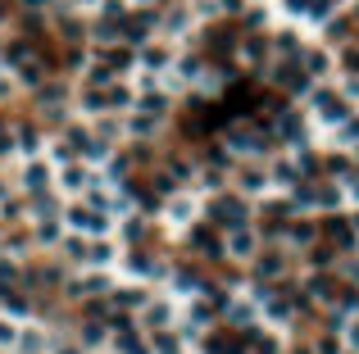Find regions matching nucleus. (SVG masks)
Returning <instances> with one entry per match:
<instances>
[{
	"mask_svg": "<svg viewBox=\"0 0 359 354\" xmlns=\"http://www.w3.org/2000/svg\"><path fill=\"white\" fill-rule=\"evenodd\" d=\"M314 105L323 109V118H332V123H346L350 118V109H346V100H337V96H327V91H318L314 96Z\"/></svg>",
	"mask_w": 359,
	"mask_h": 354,
	"instance_id": "obj_1",
	"label": "nucleus"
},
{
	"mask_svg": "<svg viewBox=\"0 0 359 354\" xmlns=\"http://www.w3.org/2000/svg\"><path fill=\"white\" fill-rule=\"evenodd\" d=\"M68 218H73V223H77V227H87V232H105V223H109V218H105V214H100V218H96V214H87V209H73V214H68Z\"/></svg>",
	"mask_w": 359,
	"mask_h": 354,
	"instance_id": "obj_2",
	"label": "nucleus"
},
{
	"mask_svg": "<svg viewBox=\"0 0 359 354\" xmlns=\"http://www.w3.org/2000/svg\"><path fill=\"white\" fill-rule=\"evenodd\" d=\"M232 255H246V259H251L255 255V236H237V241H232Z\"/></svg>",
	"mask_w": 359,
	"mask_h": 354,
	"instance_id": "obj_3",
	"label": "nucleus"
},
{
	"mask_svg": "<svg viewBox=\"0 0 359 354\" xmlns=\"http://www.w3.org/2000/svg\"><path fill=\"white\" fill-rule=\"evenodd\" d=\"M137 109H146V114H164V100H159V96H146Z\"/></svg>",
	"mask_w": 359,
	"mask_h": 354,
	"instance_id": "obj_4",
	"label": "nucleus"
},
{
	"mask_svg": "<svg viewBox=\"0 0 359 354\" xmlns=\"http://www.w3.org/2000/svg\"><path fill=\"white\" fill-rule=\"evenodd\" d=\"M28 186H32V191H37V186H46V168H28Z\"/></svg>",
	"mask_w": 359,
	"mask_h": 354,
	"instance_id": "obj_5",
	"label": "nucleus"
},
{
	"mask_svg": "<svg viewBox=\"0 0 359 354\" xmlns=\"http://www.w3.org/2000/svg\"><path fill=\"white\" fill-rule=\"evenodd\" d=\"M273 177H278V182H295V168H291V164H278V173H273Z\"/></svg>",
	"mask_w": 359,
	"mask_h": 354,
	"instance_id": "obj_6",
	"label": "nucleus"
},
{
	"mask_svg": "<svg viewBox=\"0 0 359 354\" xmlns=\"http://www.w3.org/2000/svg\"><path fill=\"white\" fill-rule=\"evenodd\" d=\"M305 64H309V73H323L327 59H323V55H305Z\"/></svg>",
	"mask_w": 359,
	"mask_h": 354,
	"instance_id": "obj_7",
	"label": "nucleus"
},
{
	"mask_svg": "<svg viewBox=\"0 0 359 354\" xmlns=\"http://www.w3.org/2000/svg\"><path fill=\"white\" fill-rule=\"evenodd\" d=\"M64 186H82V168H68L64 173Z\"/></svg>",
	"mask_w": 359,
	"mask_h": 354,
	"instance_id": "obj_8",
	"label": "nucleus"
},
{
	"mask_svg": "<svg viewBox=\"0 0 359 354\" xmlns=\"http://www.w3.org/2000/svg\"><path fill=\"white\" fill-rule=\"evenodd\" d=\"M346 146H359V123H346Z\"/></svg>",
	"mask_w": 359,
	"mask_h": 354,
	"instance_id": "obj_9",
	"label": "nucleus"
},
{
	"mask_svg": "<svg viewBox=\"0 0 359 354\" xmlns=\"http://www.w3.org/2000/svg\"><path fill=\"white\" fill-rule=\"evenodd\" d=\"M346 96H350V100L359 96V77H350V82H346Z\"/></svg>",
	"mask_w": 359,
	"mask_h": 354,
	"instance_id": "obj_10",
	"label": "nucleus"
},
{
	"mask_svg": "<svg viewBox=\"0 0 359 354\" xmlns=\"http://www.w3.org/2000/svg\"><path fill=\"white\" fill-rule=\"evenodd\" d=\"M123 354H151V350H146V345H132V341H128V345H123Z\"/></svg>",
	"mask_w": 359,
	"mask_h": 354,
	"instance_id": "obj_11",
	"label": "nucleus"
},
{
	"mask_svg": "<svg viewBox=\"0 0 359 354\" xmlns=\"http://www.w3.org/2000/svg\"><path fill=\"white\" fill-rule=\"evenodd\" d=\"M5 91H10V86H5V77H0V96H5Z\"/></svg>",
	"mask_w": 359,
	"mask_h": 354,
	"instance_id": "obj_12",
	"label": "nucleus"
},
{
	"mask_svg": "<svg viewBox=\"0 0 359 354\" xmlns=\"http://www.w3.org/2000/svg\"><path fill=\"white\" fill-rule=\"evenodd\" d=\"M23 5H32V10H37V5H41V0H23Z\"/></svg>",
	"mask_w": 359,
	"mask_h": 354,
	"instance_id": "obj_13",
	"label": "nucleus"
},
{
	"mask_svg": "<svg viewBox=\"0 0 359 354\" xmlns=\"http://www.w3.org/2000/svg\"><path fill=\"white\" fill-rule=\"evenodd\" d=\"M64 354H77V350H64Z\"/></svg>",
	"mask_w": 359,
	"mask_h": 354,
	"instance_id": "obj_14",
	"label": "nucleus"
},
{
	"mask_svg": "<svg viewBox=\"0 0 359 354\" xmlns=\"http://www.w3.org/2000/svg\"><path fill=\"white\" fill-rule=\"evenodd\" d=\"M0 19H5V10H0Z\"/></svg>",
	"mask_w": 359,
	"mask_h": 354,
	"instance_id": "obj_15",
	"label": "nucleus"
}]
</instances>
